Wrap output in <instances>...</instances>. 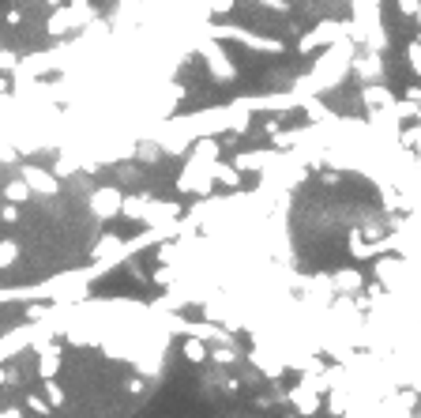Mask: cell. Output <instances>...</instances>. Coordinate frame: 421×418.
<instances>
[]
</instances>
